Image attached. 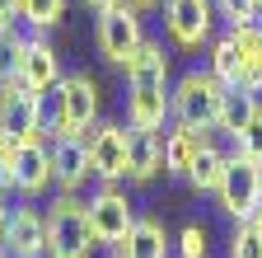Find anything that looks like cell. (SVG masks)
<instances>
[{
	"label": "cell",
	"instance_id": "obj_1",
	"mask_svg": "<svg viewBox=\"0 0 262 258\" xmlns=\"http://www.w3.org/2000/svg\"><path fill=\"white\" fill-rule=\"evenodd\" d=\"M169 52L159 38H145L126 66V127H164L169 117Z\"/></svg>",
	"mask_w": 262,
	"mask_h": 258
},
{
	"label": "cell",
	"instance_id": "obj_2",
	"mask_svg": "<svg viewBox=\"0 0 262 258\" xmlns=\"http://www.w3.org/2000/svg\"><path fill=\"white\" fill-rule=\"evenodd\" d=\"M220 99H225V85L211 71H183L169 89V117L192 132H215Z\"/></svg>",
	"mask_w": 262,
	"mask_h": 258
},
{
	"label": "cell",
	"instance_id": "obj_3",
	"mask_svg": "<svg viewBox=\"0 0 262 258\" xmlns=\"http://www.w3.org/2000/svg\"><path fill=\"white\" fill-rule=\"evenodd\" d=\"M94 43L98 56L113 61V66H131L136 52L145 47V28H141V10L131 0H113L94 14Z\"/></svg>",
	"mask_w": 262,
	"mask_h": 258
},
{
	"label": "cell",
	"instance_id": "obj_4",
	"mask_svg": "<svg viewBox=\"0 0 262 258\" xmlns=\"http://www.w3.org/2000/svg\"><path fill=\"white\" fill-rule=\"evenodd\" d=\"M94 230H89V202L75 192H56L47 211V258H89Z\"/></svg>",
	"mask_w": 262,
	"mask_h": 258
},
{
	"label": "cell",
	"instance_id": "obj_5",
	"mask_svg": "<svg viewBox=\"0 0 262 258\" xmlns=\"http://www.w3.org/2000/svg\"><path fill=\"white\" fill-rule=\"evenodd\" d=\"M215 202L225 216H234V221H253L262 211V165L248 155H229V169L220 178V192H215Z\"/></svg>",
	"mask_w": 262,
	"mask_h": 258
},
{
	"label": "cell",
	"instance_id": "obj_6",
	"mask_svg": "<svg viewBox=\"0 0 262 258\" xmlns=\"http://www.w3.org/2000/svg\"><path fill=\"white\" fill-rule=\"evenodd\" d=\"M215 19H220L215 0H164V33L183 52H196L202 43H211Z\"/></svg>",
	"mask_w": 262,
	"mask_h": 258
},
{
	"label": "cell",
	"instance_id": "obj_7",
	"mask_svg": "<svg viewBox=\"0 0 262 258\" xmlns=\"http://www.w3.org/2000/svg\"><path fill=\"white\" fill-rule=\"evenodd\" d=\"M131 225H136V211H131L126 192H122L117 183H103V188L89 197V230H94V244L122 249L126 235H131Z\"/></svg>",
	"mask_w": 262,
	"mask_h": 258
},
{
	"label": "cell",
	"instance_id": "obj_8",
	"mask_svg": "<svg viewBox=\"0 0 262 258\" xmlns=\"http://www.w3.org/2000/svg\"><path fill=\"white\" fill-rule=\"evenodd\" d=\"M56 94H61V136L71 132H94L98 127V80L89 71H71L56 80Z\"/></svg>",
	"mask_w": 262,
	"mask_h": 258
},
{
	"label": "cell",
	"instance_id": "obj_9",
	"mask_svg": "<svg viewBox=\"0 0 262 258\" xmlns=\"http://www.w3.org/2000/svg\"><path fill=\"white\" fill-rule=\"evenodd\" d=\"M89 136V165L98 183H122L126 178V150H131V127L122 122H98Z\"/></svg>",
	"mask_w": 262,
	"mask_h": 258
},
{
	"label": "cell",
	"instance_id": "obj_10",
	"mask_svg": "<svg viewBox=\"0 0 262 258\" xmlns=\"http://www.w3.org/2000/svg\"><path fill=\"white\" fill-rule=\"evenodd\" d=\"M0 136H5V141L42 136V94L24 89L19 80L0 89Z\"/></svg>",
	"mask_w": 262,
	"mask_h": 258
},
{
	"label": "cell",
	"instance_id": "obj_11",
	"mask_svg": "<svg viewBox=\"0 0 262 258\" xmlns=\"http://www.w3.org/2000/svg\"><path fill=\"white\" fill-rule=\"evenodd\" d=\"M52 183V146L47 136H33V141H14L10 155V188L19 197H38Z\"/></svg>",
	"mask_w": 262,
	"mask_h": 258
},
{
	"label": "cell",
	"instance_id": "obj_12",
	"mask_svg": "<svg viewBox=\"0 0 262 258\" xmlns=\"http://www.w3.org/2000/svg\"><path fill=\"white\" fill-rule=\"evenodd\" d=\"M94 165H89V136L71 132V136H56L52 141V183L56 192H80L89 183Z\"/></svg>",
	"mask_w": 262,
	"mask_h": 258
},
{
	"label": "cell",
	"instance_id": "obj_13",
	"mask_svg": "<svg viewBox=\"0 0 262 258\" xmlns=\"http://www.w3.org/2000/svg\"><path fill=\"white\" fill-rule=\"evenodd\" d=\"M5 249L10 258H47V211L38 207H14L5 225Z\"/></svg>",
	"mask_w": 262,
	"mask_h": 258
},
{
	"label": "cell",
	"instance_id": "obj_14",
	"mask_svg": "<svg viewBox=\"0 0 262 258\" xmlns=\"http://www.w3.org/2000/svg\"><path fill=\"white\" fill-rule=\"evenodd\" d=\"M155 174H164V127H131L126 183H150Z\"/></svg>",
	"mask_w": 262,
	"mask_h": 258
},
{
	"label": "cell",
	"instance_id": "obj_15",
	"mask_svg": "<svg viewBox=\"0 0 262 258\" xmlns=\"http://www.w3.org/2000/svg\"><path fill=\"white\" fill-rule=\"evenodd\" d=\"M56 80H61V56L52 52V43L28 38V47H24V66H19V85L33 89V94H47Z\"/></svg>",
	"mask_w": 262,
	"mask_h": 258
},
{
	"label": "cell",
	"instance_id": "obj_16",
	"mask_svg": "<svg viewBox=\"0 0 262 258\" xmlns=\"http://www.w3.org/2000/svg\"><path fill=\"white\" fill-rule=\"evenodd\" d=\"M229 38L239 47V85L248 94H262V19L257 24H234Z\"/></svg>",
	"mask_w": 262,
	"mask_h": 258
},
{
	"label": "cell",
	"instance_id": "obj_17",
	"mask_svg": "<svg viewBox=\"0 0 262 258\" xmlns=\"http://www.w3.org/2000/svg\"><path fill=\"white\" fill-rule=\"evenodd\" d=\"M211 132H192V127H169L164 132V174H173V178H187L192 174V160H196V150H202V141H206Z\"/></svg>",
	"mask_w": 262,
	"mask_h": 258
},
{
	"label": "cell",
	"instance_id": "obj_18",
	"mask_svg": "<svg viewBox=\"0 0 262 258\" xmlns=\"http://www.w3.org/2000/svg\"><path fill=\"white\" fill-rule=\"evenodd\" d=\"M225 169H229V150H220V146L206 136V141H202V150H196V160H192L187 183L202 192V197H215V192H220V178H225Z\"/></svg>",
	"mask_w": 262,
	"mask_h": 258
},
{
	"label": "cell",
	"instance_id": "obj_19",
	"mask_svg": "<svg viewBox=\"0 0 262 258\" xmlns=\"http://www.w3.org/2000/svg\"><path fill=\"white\" fill-rule=\"evenodd\" d=\"M169 249H173V240L164 230V221H155V216H136V225L122 244L126 258H169Z\"/></svg>",
	"mask_w": 262,
	"mask_h": 258
},
{
	"label": "cell",
	"instance_id": "obj_20",
	"mask_svg": "<svg viewBox=\"0 0 262 258\" xmlns=\"http://www.w3.org/2000/svg\"><path fill=\"white\" fill-rule=\"evenodd\" d=\"M257 94H248L244 85H229L225 89V99H220V117H215V132H225L229 141H239V132L253 122V113H257Z\"/></svg>",
	"mask_w": 262,
	"mask_h": 258
},
{
	"label": "cell",
	"instance_id": "obj_21",
	"mask_svg": "<svg viewBox=\"0 0 262 258\" xmlns=\"http://www.w3.org/2000/svg\"><path fill=\"white\" fill-rule=\"evenodd\" d=\"M24 47H28V38L19 33V28H14V24H0V89L19 80V66H24Z\"/></svg>",
	"mask_w": 262,
	"mask_h": 258
},
{
	"label": "cell",
	"instance_id": "obj_22",
	"mask_svg": "<svg viewBox=\"0 0 262 258\" xmlns=\"http://www.w3.org/2000/svg\"><path fill=\"white\" fill-rule=\"evenodd\" d=\"M206 71H211L225 89L239 85V47H234V38H229V33L211 38V61H206Z\"/></svg>",
	"mask_w": 262,
	"mask_h": 258
},
{
	"label": "cell",
	"instance_id": "obj_23",
	"mask_svg": "<svg viewBox=\"0 0 262 258\" xmlns=\"http://www.w3.org/2000/svg\"><path fill=\"white\" fill-rule=\"evenodd\" d=\"M66 5H71V0H19V19L42 33V28H56L66 19Z\"/></svg>",
	"mask_w": 262,
	"mask_h": 258
},
{
	"label": "cell",
	"instance_id": "obj_24",
	"mask_svg": "<svg viewBox=\"0 0 262 258\" xmlns=\"http://www.w3.org/2000/svg\"><path fill=\"white\" fill-rule=\"evenodd\" d=\"M215 10H220V19L234 28V24H257L262 19V5L257 0H215Z\"/></svg>",
	"mask_w": 262,
	"mask_h": 258
},
{
	"label": "cell",
	"instance_id": "obj_25",
	"mask_svg": "<svg viewBox=\"0 0 262 258\" xmlns=\"http://www.w3.org/2000/svg\"><path fill=\"white\" fill-rule=\"evenodd\" d=\"M234 150L239 155H248V160H257L262 165V104H257V113H253V122L239 132V141H234Z\"/></svg>",
	"mask_w": 262,
	"mask_h": 258
},
{
	"label": "cell",
	"instance_id": "obj_26",
	"mask_svg": "<svg viewBox=\"0 0 262 258\" xmlns=\"http://www.w3.org/2000/svg\"><path fill=\"white\" fill-rule=\"evenodd\" d=\"M178 253H183V258H206V225L187 221L183 235H178Z\"/></svg>",
	"mask_w": 262,
	"mask_h": 258
},
{
	"label": "cell",
	"instance_id": "obj_27",
	"mask_svg": "<svg viewBox=\"0 0 262 258\" xmlns=\"http://www.w3.org/2000/svg\"><path fill=\"white\" fill-rule=\"evenodd\" d=\"M229 258H262V244H257V235L248 230V221H239L234 240H229Z\"/></svg>",
	"mask_w": 262,
	"mask_h": 258
},
{
	"label": "cell",
	"instance_id": "obj_28",
	"mask_svg": "<svg viewBox=\"0 0 262 258\" xmlns=\"http://www.w3.org/2000/svg\"><path fill=\"white\" fill-rule=\"evenodd\" d=\"M10 155H14V141L0 136V197L10 192Z\"/></svg>",
	"mask_w": 262,
	"mask_h": 258
},
{
	"label": "cell",
	"instance_id": "obj_29",
	"mask_svg": "<svg viewBox=\"0 0 262 258\" xmlns=\"http://www.w3.org/2000/svg\"><path fill=\"white\" fill-rule=\"evenodd\" d=\"M19 19V0H0V24H14Z\"/></svg>",
	"mask_w": 262,
	"mask_h": 258
},
{
	"label": "cell",
	"instance_id": "obj_30",
	"mask_svg": "<svg viewBox=\"0 0 262 258\" xmlns=\"http://www.w3.org/2000/svg\"><path fill=\"white\" fill-rule=\"evenodd\" d=\"M5 225H10V207L0 202V244H5Z\"/></svg>",
	"mask_w": 262,
	"mask_h": 258
},
{
	"label": "cell",
	"instance_id": "obj_31",
	"mask_svg": "<svg viewBox=\"0 0 262 258\" xmlns=\"http://www.w3.org/2000/svg\"><path fill=\"white\" fill-rule=\"evenodd\" d=\"M248 230H253V235H257V244H262V211H257V216L248 221Z\"/></svg>",
	"mask_w": 262,
	"mask_h": 258
},
{
	"label": "cell",
	"instance_id": "obj_32",
	"mask_svg": "<svg viewBox=\"0 0 262 258\" xmlns=\"http://www.w3.org/2000/svg\"><path fill=\"white\" fill-rule=\"evenodd\" d=\"M131 5H136V10L145 14V10H155V5H164V0H131Z\"/></svg>",
	"mask_w": 262,
	"mask_h": 258
},
{
	"label": "cell",
	"instance_id": "obj_33",
	"mask_svg": "<svg viewBox=\"0 0 262 258\" xmlns=\"http://www.w3.org/2000/svg\"><path fill=\"white\" fill-rule=\"evenodd\" d=\"M84 5H89V10L98 14V10H103V5H113V0H84Z\"/></svg>",
	"mask_w": 262,
	"mask_h": 258
},
{
	"label": "cell",
	"instance_id": "obj_34",
	"mask_svg": "<svg viewBox=\"0 0 262 258\" xmlns=\"http://www.w3.org/2000/svg\"><path fill=\"white\" fill-rule=\"evenodd\" d=\"M113 258H126V253H122V249H117V253H113Z\"/></svg>",
	"mask_w": 262,
	"mask_h": 258
},
{
	"label": "cell",
	"instance_id": "obj_35",
	"mask_svg": "<svg viewBox=\"0 0 262 258\" xmlns=\"http://www.w3.org/2000/svg\"><path fill=\"white\" fill-rule=\"evenodd\" d=\"M0 258H10V253H5V249H0Z\"/></svg>",
	"mask_w": 262,
	"mask_h": 258
},
{
	"label": "cell",
	"instance_id": "obj_36",
	"mask_svg": "<svg viewBox=\"0 0 262 258\" xmlns=\"http://www.w3.org/2000/svg\"><path fill=\"white\" fill-rule=\"evenodd\" d=\"M257 5H262V0H257Z\"/></svg>",
	"mask_w": 262,
	"mask_h": 258
}]
</instances>
